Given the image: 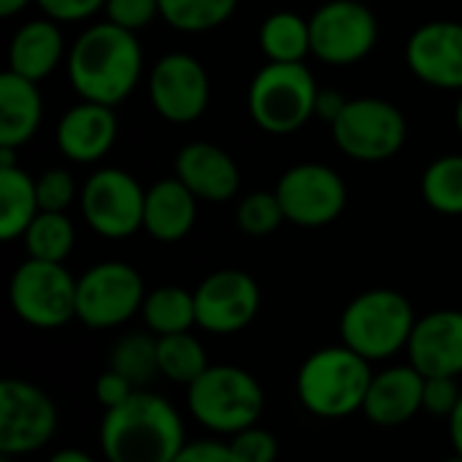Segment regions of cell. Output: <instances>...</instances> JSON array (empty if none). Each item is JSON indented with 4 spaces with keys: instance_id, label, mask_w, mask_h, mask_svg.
Masks as SVG:
<instances>
[{
    "instance_id": "cell-1",
    "label": "cell",
    "mask_w": 462,
    "mask_h": 462,
    "mask_svg": "<svg viewBox=\"0 0 462 462\" xmlns=\"http://www.w3.org/2000/svg\"><path fill=\"white\" fill-rule=\"evenodd\" d=\"M143 51L135 32L111 22L87 27L68 51V79L76 95L97 106H119L138 87Z\"/></svg>"
},
{
    "instance_id": "cell-2",
    "label": "cell",
    "mask_w": 462,
    "mask_h": 462,
    "mask_svg": "<svg viewBox=\"0 0 462 462\" xmlns=\"http://www.w3.org/2000/svg\"><path fill=\"white\" fill-rule=\"evenodd\" d=\"M187 447L181 414L162 395L138 390L100 422V449L108 462H173Z\"/></svg>"
},
{
    "instance_id": "cell-3",
    "label": "cell",
    "mask_w": 462,
    "mask_h": 462,
    "mask_svg": "<svg viewBox=\"0 0 462 462\" xmlns=\"http://www.w3.org/2000/svg\"><path fill=\"white\" fill-rule=\"evenodd\" d=\"M371 382V363L341 344L309 355L298 371L295 390L309 414L322 420H344L363 411Z\"/></svg>"
},
{
    "instance_id": "cell-4",
    "label": "cell",
    "mask_w": 462,
    "mask_h": 462,
    "mask_svg": "<svg viewBox=\"0 0 462 462\" xmlns=\"http://www.w3.org/2000/svg\"><path fill=\"white\" fill-rule=\"evenodd\" d=\"M417 314L411 300L387 287L357 295L341 314V344L368 363H382L409 349Z\"/></svg>"
},
{
    "instance_id": "cell-5",
    "label": "cell",
    "mask_w": 462,
    "mask_h": 462,
    "mask_svg": "<svg viewBox=\"0 0 462 462\" xmlns=\"http://www.w3.org/2000/svg\"><path fill=\"white\" fill-rule=\"evenodd\" d=\"M319 87L306 62H265L246 92L252 122L271 135L303 130L317 111Z\"/></svg>"
},
{
    "instance_id": "cell-6",
    "label": "cell",
    "mask_w": 462,
    "mask_h": 462,
    "mask_svg": "<svg viewBox=\"0 0 462 462\" xmlns=\"http://www.w3.org/2000/svg\"><path fill=\"white\" fill-rule=\"evenodd\" d=\"M187 406L206 430L236 436L260 422L265 393L260 382L238 365H208V371L187 387Z\"/></svg>"
},
{
    "instance_id": "cell-7",
    "label": "cell",
    "mask_w": 462,
    "mask_h": 462,
    "mask_svg": "<svg viewBox=\"0 0 462 462\" xmlns=\"http://www.w3.org/2000/svg\"><path fill=\"white\" fill-rule=\"evenodd\" d=\"M79 279L60 263L24 260L8 282V300L14 314L38 330H57L76 319Z\"/></svg>"
},
{
    "instance_id": "cell-8",
    "label": "cell",
    "mask_w": 462,
    "mask_h": 462,
    "mask_svg": "<svg viewBox=\"0 0 462 462\" xmlns=\"http://www.w3.org/2000/svg\"><path fill=\"white\" fill-rule=\"evenodd\" d=\"M330 130L336 146L357 162H384L409 138L403 111L384 97H349Z\"/></svg>"
},
{
    "instance_id": "cell-9",
    "label": "cell",
    "mask_w": 462,
    "mask_h": 462,
    "mask_svg": "<svg viewBox=\"0 0 462 462\" xmlns=\"http://www.w3.org/2000/svg\"><path fill=\"white\" fill-rule=\"evenodd\" d=\"M146 287L130 263L108 260L92 265L76 287V319L92 330H108L141 314Z\"/></svg>"
},
{
    "instance_id": "cell-10",
    "label": "cell",
    "mask_w": 462,
    "mask_h": 462,
    "mask_svg": "<svg viewBox=\"0 0 462 462\" xmlns=\"http://www.w3.org/2000/svg\"><path fill=\"white\" fill-rule=\"evenodd\" d=\"M311 54L344 68L365 60L379 41V22L360 0H328L309 16Z\"/></svg>"
},
{
    "instance_id": "cell-11",
    "label": "cell",
    "mask_w": 462,
    "mask_h": 462,
    "mask_svg": "<svg viewBox=\"0 0 462 462\" xmlns=\"http://www.w3.org/2000/svg\"><path fill=\"white\" fill-rule=\"evenodd\" d=\"M79 203L87 225L108 241H122L143 230L146 189L122 168L95 171L84 181Z\"/></svg>"
},
{
    "instance_id": "cell-12",
    "label": "cell",
    "mask_w": 462,
    "mask_h": 462,
    "mask_svg": "<svg viewBox=\"0 0 462 462\" xmlns=\"http://www.w3.org/2000/svg\"><path fill=\"white\" fill-rule=\"evenodd\" d=\"M284 219L298 227H325L346 208V184L338 171L322 162H300L282 173L276 184Z\"/></svg>"
},
{
    "instance_id": "cell-13",
    "label": "cell",
    "mask_w": 462,
    "mask_h": 462,
    "mask_svg": "<svg viewBox=\"0 0 462 462\" xmlns=\"http://www.w3.org/2000/svg\"><path fill=\"white\" fill-rule=\"evenodd\" d=\"M57 433V406L35 384L5 379L0 384V455L24 457L43 449Z\"/></svg>"
},
{
    "instance_id": "cell-14",
    "label": "cell",
    "mask_w": 462,
    "mask_h": 462,
    "mask_svg": "<svg viewBox=\"0 0 462 462\" xmlns=\"http://www.w3.org/2000/svg\"><path fill=\"white\" fill-rule=\"evenodd\" d=\"M149 97L165 122H198L211 100V81L203 62L187 51L162 54L149 76Z\"/></svg>"
},
{
    "instance_id": "cell-15",
    "label": "cell",
    "mask_w": 462,
    "mask_h": 462,
    "mask_svg": "<svg viewBox=\"0 0 462 462\" xmlns=\"http://www.w3.org/2000/svg\"><path fill=\"white\" fill-rule=\"evenodd\" d=\"M263 303L260 284L238 268L208 273L195 290L198 328L217 336H233L252 325Z\"/></svg>"
},
{
    "instance_id": "cell-16",
    "label": "cell",
    "mask_w": 462,
    "mask_h": 462,
    "mask_svg": "<svg viewBox=\"0 0 462 462\" xmlns=\"http://www.w3.org/2000/svg\"><path fill=\"white\" fill-rule=\"evenodd\" d=\"M406 65L428 87L462 92V22L420 24L406 41Z\"/></svg>"
},
{
    "instance_id": "cell-17",
    "label": "cell",
    "mask_w": 462,
    "mask_h": 462,
    "mask_svg": "<svg viewBox=\"0 0 462 462\" xmlns=\"http://www.w3.org/2000/svg\"><path fill=\"white\" fill-rule=\"evenodd\" d=\"M409 365L425 379L462 376V311L439 309L417 319L409 341Z\"/></svg>"
},
{
    "instance_id": "cell-18",
    "label": "cell",
    "mask_w": 462,
    "mask_h": 462,
    "mask_svg": "<svg viewBox=\"0 0 462 462\" xmlns=\"http://www.w3.org/2000/svg\"><path fill=\"white\" fill-rule=\"evenodd\" d=\"M116 133L119 122L114 108L81 100L60 116L54 141L65 160L92 165L114 149Z\"/></svg>"
},
{
    "instance_id": "cell-19",
    "label": "cell",
    "mask_w": 462,
    "mask_h": 462,
    "mask_svg": "<svg viewBox=\"0 0 462 462\" xmlns=\"http://www.w3.org/2000/svg\"><path fill=\"white\" fill-rule=\"evenodd\" d=\"M176 179L198 198L208 203L233 200L241 189L238 162L217 143L192 141L176 154Z\"/></svg>"
},
{
    "instance_id": "cell-20",
    "label": "cell",
    "mask_w": 462,
    "mask_h": 462,
    "mask_svg": "<svg viewBox=\"0 0 462 462\" xmlns=\"http://www.w3.org/2000/svg\"><path fill=\"white\" fill-rule=\"evenodd\" d=\"M425 376L414 365H393L374 374L363 414L379 428H401L422 411Z\"/></svg>"
},
{
    "instance_id": "cell-21",
    "label": "cell",
    "mask_w": 462,
    "mask_h": 462,
    "mask_svg": "<svg viewBox=\"0 0 462 462\" xmlns=\"http://www.w3.org/2000/svg\"><path fill=\"white\" fill-rule=\"evenodd\" d=\"M198 219V198L173 176L160 179L146 189L143 230L162 244H176L189 236Z\"/></svg>"
},
{
    "instance_id": "cell-22",
    "label": "cell",
    "mask_w": 462,
    "mask_h": 462,
    "mask_svg": "<svg viewBox=\"0 0 462 462\" xmlns=\"http://www.w3.org/2000/svg\"><path fill=\"white\" fill-rule=\"evenodd\" d=\"M65 57L60 24L51 19L24 22L8 43V70L41 84L51 76Z\"/></svg>"
},
{
    "instance_id": "cell-23",
    "label": "cell",
    "mask_w": 462,
    "mask_h": 462,
    "mask_svg": "<svg viewBox=\"0 0 462 462\" xmlns=\"http://www.w3.org/2000/svg\"><path fill=\"white\" fill-rule=\"evenodd\" d=\"M43 97L35 81L5 70L0 76V146L19 149L41 127Z\"/></svg>"
},
{
    "instance_id": "cell-24",
    "label": "cell",
    "mask_w": 462,
    "mask_h": 462,
    "mask_svg": "<svg viewBox=\"0 0 462 462\" xmlns=\"http://www.w3.org/2000/svg\"><path fill=\"white\" fill-rule=\"evenodd\" d=\"M41 214L35 179L19 168H0V238L16 241Z\"/></svg>"
},
{
    "instance_id": "cell-25",
    "label": "cell",
    "mask_w": 462,
    "mask_h": 462,
    "mask_svg": "<svg viewBox=\"0 0 462 462\" xmlns=\"http://www.w3.org/2000/svg\"><path fill=\"white\" fill-rule=\"evenodd\" d=\"M141 317H143V325L157 338L189 333L198 325L195 292H189L184 287H173V284L157 287V290L146 292Z\"/></svg>"
},
{
    "instance_id": "cell-26",
    "label": "cell",
    "mask_w": 462,
    "mask_h": 462,
    "mask_svg": "<svg viewBox=\"0 0 462 462\" xmlns=\"http://www.w3.org/2000/svg\"><path fill=\"white\" fill-rule=\"evenodd\" d=\"M260 49L268 62H303L311 54L309 19L295 11H273L260 24Z\"/></svg>"
},
{
    "instance_id": "cell-27",
    "label": "cell",
    "mask_w": 462,
    "mask_h": 462,
    "mask_svg": "<svg viewBox=\"0 0 462 462\" xmlns=\"http://www.w3.org/2000/svg\"><path fill=\"white\" fill-rule=\"evenodd\" d=\"M157 368L168 382L189 387L208 371V357L192 333H176L157 338Z\"/></svg>"
},
{
    "instance_id": "cell-28",
    "label": "cell",
    "mask_w": 462,
    "mask_h": 462,
    "mask_svg": "<svg viewBox=\"0 0 462 462\" xmlns=\"http://www.w3.org/2000/svg\"><path fill=\"white\" fill-rule=\"evenodd\" d=\"M22 241H24L30 260L65 265V260L70 257L76 246V227L68 219V214L41 211L27 227V233L22 236Z\"/></svg>"
},
{
    "instance_id": "cell-29",
    "label": "cell",
    "mask_w": 462,
    "mask_h": 462,
    "mask_svg": "<svg viewBox=\"0 0 462 462\" xmlns=\"http://www.w3.org/2000/svg\"><path fill=\"white\" fill-rule=\"evenodd\" d=\"M108 368L125 376L135 390H143L154 376L157 368V336L149 333H127L122 336L108 355Z\"/></svg>"
},
{
    "instance_id": "cell-30",
    "label": "cell",
    "mask_w": 462,
    "mask_h": 462,
    "mask_svg": "<svg viewBox=\"0 0 462 462\" xmlns=\"http://www.w3.org/2000/svg\"><path fill=\"white\" fill-rule=\"evenodd\" d=\"M420 189L433 211L444 217H462V154H444L433 160L422 173Z\"/></svg>"
},
{
    "instance_id": "cell-31",
    "label": "cell",
    "mask_w": 462,
    "mask_h": 462,
    "mask_svg": "<svg viewBox=\"0 0 462 462\" xmlns=\"http://www.w3.org/2000/svg\"><path fill=\"white\" fill-rule=\"evenodd\" d=\"M238 0H160V19L179 32H208L225 24Z\"/></svg>"
},
{
    "instance_id": "cell-32",
    "label": "cell",
    "mask_w": 462,
    "mask_h": 462,
    "mask_svg": "<svg viewBox=\"0 0 462 462\" xmlns=\"http://www.w3.org/2000/svg\"><path fill=\"white\" fill-rule=\"evenodd\" d=\"M282 222H284V211H282L276 192H252L238 203L236 225L246 236H254V238L271 236L282 227Z\"/></svg>"
},
{
    "instance_id": "cell-33",
    "label": "cell",
    "mask_w": 462,
    "mask_h": 462,
    "mask_svg": "<svg viewBox=\"0 0 462 462\" xmlns=\"http://www.w3.org/2000/svg\"><path fill=\"white\" fill-rule=\"evenodd\" d=\"M35 192H38L41 211H51V214H65L68 206L76 200V195H81V189H76L70 171H65V168L43 171L35 179Z\"/></svg>"
},
{
    "instance_id": "cell-34",
    "label": "cell",
    "mask_w": 462,
    "mask_h": 462,
    "mask_svg": "<svg viewBox=\"0 0 462 462\" xmlns=\"http://www.w3.org/2000/svg\"><path fill=\"white\" fill-rule=\"evenodd\" d=\"M236 462H276L279 457V441L271 430L254 425L246 428L227 441Z\"/></svg>"
},
{
    "instance_id": "cell-35",
    "label": "cell",
    "mask_w": 462,
    "mask_h": 462,
    "mask_svg": "<svg viewBox=\"0 0 462 462\" xmlns=\"http://www.w3.org/2000/svg\"><path fill=\"white\" fill-rule=\"evenodd\" d=\"M160 19V0H108L106 3V22L138 32L141 27Z\"/></svg>"
},
{
    "instance_id": "cell-36",
    "label": "cell",
    "mask_w": 462,
    "mask_h": 462,
    "mask_svg": "<svg viewBox=\"0 0 462 462\" xmlns=\"http://www.w3.org/2000/svg\"><path fill=\"white\" fill-rule=\"evenodd\" d=\"M462 390L457 379H425V395H422V411L433 417H452L460 403Z\"/></svg>"
},
{
    "instance_id": "cell-37",
    "label": "cell",
    "mask_w": 462,
    "mask_h": 462,
    "mask_svg": "<svg viewBox=\"0 0 462 462\" xmlns=\"http://www.w3.org/2000/svg\"><path fill=\"white\" fill-rule=\"evenodd\" d=\"M108 0H35V5L43 11L46 19L57 24H73L95 16L97 11H106Z\"/></svg>"
},
{
    "instance_id": "cell-38",
    "label": "cell",
    "mask_w": 462,
    "mask_h": 462,
    "mask_svg": "<svg viewBox=\"0 0 462 462\" xmlns=\"http://www.w3.org/2000/svg\"><path fill=\"white\" fill-rule=\"evenodd\" d=\"M133 393H138L125 376H119L116 371H106V374H100L97 376V382H95V398H97V403L106 409V411H111V409H119L122 403H127L130 398H133Z\"/></svg>"
},
{
    "instance_id": "cell-39",
    "label": "cell",
    "mask_w": 462,
    "mask_h": 462,
    "mask_svg": "<svg viewBox=\"0 0 462 462\" xmlns=\"http://www.w3.org/2000/svg\"><path fill=\"white\" fill-rule=\"evenodd\" d=\"M173 462H236L233 452L222 441H192Z\"/></svg>"
},
{
    "instance_id": "cell-40",
    "label": "cell",
    "mask_w": 462,
    "mask_h": 462,
    "mask_svg": "<svg viewBox=\"0 0 462 462\" xmlns=\"http://www.w3.org/2000/svg\"><path fill=\"white\" fill-rule=\"evenodd\" d=\"M346 103H349V97H344L341 92H336V89H319V97H317V111H314V116L317 119H325L328 125H333L338 116H341V111L346 108Z\"/></svg>"
},
{
    "instance_id": "cell-41",
    "label": "cell",
    "mask_w": 462,
    "mask_h": 462,
    "mask_svg": "<svg viewBox=\"0 0 462 462\" xmlns=\"http://www.w3.org/2000/svg\"><path fill=\"white\" fill-rule=\"evenodd\" d=\"M449 439H452V447H455V455L462 457V398L455 409V414L449 417Z\"/></svg>"
},
{
    "instance_id": "cell-42",
    "label": "cell",
    "mask_w": 462,
    "mask_h": 462,
    "mask_svg": "<svg viewBox=\"0 0 462 462\" xmlns=\"http://www.w3.org/2000/svg\"><path fill=\"white\" fill-rule=\"evenodd\" d=\"M46 462H95L87 452H81V449H60V452H54L51 457Z\"/></svg>"
},
{
    "instance_id": "cell-43",
    "label": "cell",
    "mask_w": 462,
    "mask_h": 462,
    "mask_svg": "<svg viewBox=\"0 0 462 462\" xmlns=\"http://www.w3.org/2000/svg\"><path fill=\"white\" fill-rule=\"evenodd\" d=\"M30 3H35V0H0V16L11 19V16H16L19 11H24Z\"/></svg>"
},
{
    "instance_id": "cell-44",
    "label": "cell",
    "mask_w": 462,
    "mask_h": 462,
    "mask_svg": "<svg viewBox=\"0 0 462 462\" xmlns=\"http://www.w3.org/2000/svg\"><path fill=\"white\" fill-rule=\"evenodd\" d=\"M455 125H457V130H460V135H462V92H460L457 106H455Z\"/></svg>"
},
{
    "instance_id": "cell-45",
    "label": "cell",
    "mask_w": 462,
    "mask_h": 462,
    "mask_svg": "<svg viewBox=\"0 0 462 462\" xmlns=\"http://www.w3.org/2000/svg\"><path fill=\"white\" fill-rule=\"evenodd\" d=\"M441 462H462L460 455H455V457H447V460H441Z\"/></svg>"
},
{
    "instance_id": "cell-46",
    "label": "cell",
    "mask_w": 462,
    "mask_h": 462,
    "mask_svg": "<svg viewBox=\"0 0 462 462\" xmlns=\"http://www.w3.org/2000/svg\"><path fill=\"white\" fill-rule=\"evenodd\" d=\"M0 462H11V457H3V455H0Z\"/></svg>"
}]
</instances>
